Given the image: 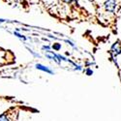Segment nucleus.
Listing matches in <instances>:
<instances>
[{
	"label": "nucleus",
	"instance_id": "1",
	"mask_svg": "<svg viewBox=\"0 0 121 121\" xmlns=\"http://www.w3.org/2000/svg\"><path fill=\"white\" fill-rule=\"evenodd\" d=\"M105 10L109 13H114L116 7H117V3H116V0H106V2L104 4Z\"/></svg>",
	"mask_w": 121,
	"mask_h": 121
},
{
	"label": "nucleus",
	"instance_id": "2",
	"mask_svg": "<svg viewBox=\"0 0 121 121\" xmlns=\"http://www.w3.org/2000/svg\"><path fill=\"white\" fill-rule=\"evenodd\" d=\"M110 52L112 53V56L113 57H116L118 54L121 53V47H120L119 42H116V43H114L112 46V48H110Z\"/></svg>",
	"mask_w": 121,
	"mask_h": 121
},
{
	"label": "nucleus",
	"instance_id": "3",
	"mask_svg": "<svg viewBox=\"0 0 121 121\" xmlns=\"http://www.w3.org/2000/svg\"><path fill=\"white\" fill-rule=\"evenodd\" d=\"M45 55H46V57H48L50 60H52V61H54L55 63L60 64V61H59V59H58L57 53H54L53 52H50V50H47V52H45Z\"/></svg>",
	"mask_w": 121,
	"mask_h": 121
},
{
	"label": "nucleus",
	"instance_id": "4",
	"mask_svg": "<svg viewBox=\"0 0 121 121\" xmlns=\"http://www.w3.org/2000/svg\"><path fill=\"white\" fill-rule=\"evenodd\" d=\"M35 68H36L37 70H40V71L46 72L47 74H49V75H53V74H54V72H53L49 67L45 66V65H43V64H40V63H37V64L35 65Z\"/></svg>",
	"mask_w": 121,
	"mask_h": 121
},
{
	"label": "nucleus",
	"instance_id": "5",
	"mask_svg": "<svg viewBox=\"0 0 121 121\" xmlns=\"http://www.w3.org/2000/svg\"><path fill=\"white\" fill-rule=\"evenodd\" d=\"M14 35H15V36H17V38H19V39L23 40V41H25V40H26V37H25V36H23V35H22V34L17 33V31H16V32H14Z\"/></svg>",
	"mask_w": 121,
	"mask_h": 121
},
{
	"label": "nucleus",
	"instance_id": "6",
	"mask_svg": "<svg viewBox=\"0 0 121 121\" xmlns=\"http://www.w3.org/2000/svg\"><path fill=\"white\" fill-rule=\"evenodd\" d=\"M52 48H53L54 50H59V49H61V44H58V43L53 44Z\"/></svg>",
	"mask_w": 121,
	"mask_h": 121
},
{
	"label": "nucleus",
	"instance_id": "7",
	"mask_svg": "<svg viewBox=\"0 0 121 121\" xmlns=\"http://www.w3.org/2000/svg\"><path fill=\"white\" fill-rule=\"evenodd\" d=\"M0 121H10V120L5 114H2V115H0Z\"/></svg>",
	"mask_w": 121,
	"mask_h": 121
},
{
	"label": "nucleus",
	"instance_id": "8",
	"mask_svg": "<svg viewBox=\"0 0 121 121\" xmlns=\"http://www.w3.org/2000/svg\"><path fill=\"white\" fill-rule=\"evenodd\" d=\"M85 74H86L87 76H91V75L93 74V71H92V70L90 69V68H88V69L86 70V71H85Z\"/></svg>",
	"mask_w": 121,
	"mask_h": 121
},
{
	"label": "nucleus",
	"instance_id": "9",
	"mask_svg": "<svg viewBox=\"0 0 121 121\" xmlns=\"http://www.w3.org/2000/svg\"><path fill=\"white\" fill-rule=\"evenodd\" d=\"M28 50H29V52H30V53H31V54H33L35 57H40V54L39 53H35L34 52H33V50L32 49H30V48H28Z\"/></svg>",
	"mask_w": 121,
	"mask_h": 121
},
{
	"label": "nucleus",
	"instance_id": "10",
	"mask_svg": "<svg viewBox=\"0 0 121 121\" xmlns=\"http://www.w3.org/2000/svg\"><path fill=\"white\" fill-rule=\"evenodd\" d=\"M42 48H43V49H46V50H49V49H50V47H49V46H43Z\"/></svg>",
	"mask_w": 121,
	"mask_h": 121
},
{
	"label": "nucleus",
	"instance_id": "11",
	"mask_svg": "<svg viewBox=\"0 0 121 121\" xmlns=\"http://www.w3.org/2000/svg\"><path fill=\"white\" fill-rule=\"evenodd\" d=\"M64 1H65L66 3H72L73 1H75V0H64Z\"/></svg>",
	"mask_w": 121,
	"mask_h": 121
}]
</instances>
